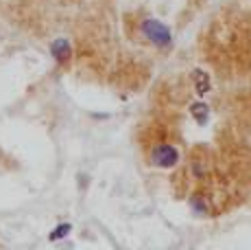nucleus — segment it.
Here are the masks:
<instances>
[{
    "mask_svg": "<svg viewBox=\"0 0 251 250\" xmlns=\"http://www.w3.org/2000/svg\"><path fill=\"white\" fill-rule=\"evenodd\" d=\"M140 33L144 35V40H149L155 49L160 51H171L173 49V31L168 25H164L157 18H142L140 22Z\"/></svg>",
    "mask_w": 251,
    "mask_h": 250,
    "instance_id": "nucleus-1",
    "label": "nucleus"
},
{
    "mask_svg": "<svg viewBox=\"0 0 251 250\" xmlns=\"http://www.w3.org/2000/svg\"><path fill=\"white\" fill-rule=\"evenodd\" d=\"M149 165L155 167V169H175L181 160V152L177 145L168 141H157L151 145L149 150V156H147Z\"/></svg>",
    "mask_w": 251,
    "mask_h": 250,
    "instance_id": "nucleus-2",
    "label": "nucleus"
},
{
    "mask_svg": "<svg viewBox=\"0 0 251 250\" xmlns=\"http://www.w3.org/2000/svg\"><path fill=\"white\" fill-rule=\"evenodd\" d=\"M75 55V49H72V42L68 37H57V40L50 42V57L57 62V64H68Z\"/></svg>",
    "mask_w": 251,
    "mask_h": 250,
    "instance_id": "nucleus-3",
    "label": "nucleus"
},
{
    "mask_svg": "<svg viewBox=\"0 0 251 250\" xmlns=\"http://www.w3.org/2000/svg\"><path fill=\"white\" fill-rule=\"evenodd\" d=\"M188 206H190V213L195 218H210L212 215V204H210V198L203 193V191H197L188 198Z\"/></svg>",
    "mask_w": 251,
    "mask_h": 250,
    "instance_id": "nucleus-4",
    "label": "nucleus"
},
{
    "mask_svg": "<svg viewBox=\"0 0 251 250\" xmlns=\"http://www.w3.org/2000/svg\"><path fill=\"white\" fill-rule=\"evenodd\" d=\"M192 84H195V93L199 94V97H205L207 93H212V77L205 73V70L201 68H195L190 75Z\"/></svg>",
    "mask_w": 251,
    "mask_h": 250,
    "instance_id": "nucleus-5",
    "label": "nucleus"
},
{
    "mask_svg": "<svg viewBox=\"0 0 251 250\" xmlns=\"http://www.w3.org/2000/svg\"><path fill=\"white\" fill-rule=\"evenodd\" d=\"M188 112H190L192 121H195L197 125H205L207 121H210V105L203 101V97L197 99V101H192Z\"/></svg>",
    "mask_w": 251,
    "mask_h": 250,
    "instance_id": "nucleus-6",
    "label": "nucleus"
},
{
    "mask_svg": "<svg viewBox=\"0 0 251 250\" xmlns=\"http://www.w3.org/2000/svg\"><path fill=\"white\" fill-rule=\"evenodd\" d=\"M190 174H192V178H195L197 182H201V180H205V178H207V162H205L203 156H201V158L192 156V160H190Z\"/></svg>",
    "mask_w": 251,
    "mask_h": 250,
    "instance_id": "nucleus-7",
    "label": "nucleus"
},
{
    "mask_svg": "<svg viewBox=\"0 0 251 250\" xmlns=\"http://www.w3.org/2000/svg\"><path fill=\"white\" fill-rule=\"evenodd\" d=\"M72 230V224H59V226H55V228H52V233L48 235V239H50V242H57V239H64V237H68V233Z\"/></svg>",
    "mask_w": 251,
    "mask_h": 250,
    "instance_id": "nucleus-8",
    "label": "nucleus"
},
{
    "mask_svg": "<svg viewBox=\"0 0 251 250\" xmlns=\"http://www.w3.org/2000/svg\"><path fill=\"white\" fill-rule=\"evenodd\" d=\"M88 185H90V176H79V187L81 189H88Z\"/></svg>",
    "mask_w": 251,
    "mask_h": 250,
    "instance_id": "nucleus-9",
    "label": "nucleus"
}]
</instances>
